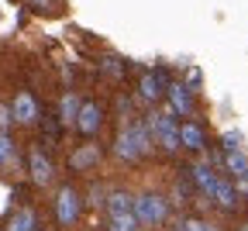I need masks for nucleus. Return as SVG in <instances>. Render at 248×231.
I'll return each instance as SVG.
<instances>
[{
  "label": "nucleus",
  "instance_id": "f257e3e1",
  "mask_svg": "<svg viewBox=\"0 0 248 231\" xmlns=\"http://www.w3.org/2000/svg\"><path fill=\"white\" fill-rule=\"evenodd\" d=\"M135 217H138V224H162L166 221V200L159 193H138L135 197Z\"/></svg>",
  "mask_w": 248,
  "mask_h": 231
},
{
  "label": "nucleus",
  "instance_id": "f03ea898",
  "mask_svg": "<svg viewBox=\"0 0 248 231\" xmlns=\"http://www.w3.org/2000/svg\"><path fill=\"white\" fill-rule=\"evenodd\" d=\"M114 148H117L121 159H138V155H145V152H148V131H145L141 124H131V131H124Z\"/></svg>",
  "mask_w": 248,
  "mask_h": 231
},
{
  "label": "nucleus",
  "instance_id": "7ed1b4c3",
  "mask_svg": "<svg viewBox=\"0 0 248 231\" xmlns=\"http://www.w3.org/2000/svg\"><path fill=\"white\" fill-rule=\"evenodd\" d=\"M152 135L159 138V145L169 148V152L179 148V128L172 124V114H169V111H162V114L155 111V114H152Z\"/></svg>",
  "mask_w": 248,
  "mask_h": 231
},
{
  "label": "nucleus",
  "instance_id": "20e7f679",
  "mask_svg": "<svg viewBox=\"0 0 248 231\" xmlns=\"http://www.w3.org/2000/svg\"><path fill=\"white\" fill-rule=\"evenodd\" d=\"M55 217H59V224H76V217H79V193L73 186H62L59 190V197H55Z\"/></svg>",
  "mask_w": 248,
  "mask_h": 231
},
{
  "label": "nucleus",
  "instance_id": "39448f33",
  "mask_svg": "<svg viewBox=\"0 0 248 231\" xmlns=\"http://www.w3.org/2000/svg\"><path fill=\"white\" fill-rule=\"evenodd\" d=\"M11 111H14V121H21V124L38 121V104H35V97H31V93H17Z\"/></svg>",
  "mask_w": 248,
  "mask_h": 231
},
{
  "label": "nucleus",
  "instance_id": "423d86ee",
  "mask_svg": "<svg viewBox=\"0 0 248 231\" xmlns=\"http://www.w3.org/2000/svg\"><path fill=\"white\" fill-rule=\"evenodd\" d=\"M28 159H31V180H35L38 186H45V183L52 180V162L45 159V152H42V148H31V155H28Z\"/></svg>",
  "mask_w": 248,
  "mask_h": 231
},
{
  "label": "nucleus",
  "instance_id": "0eeeda50",
  "mask_svg": "<svg viewBox=\"0 0 248 231\" xmlns=\"http://www.w3.org/2000/svg\"><path fill=\"white\" fill-rule=\"evenodd\" d=\"M107 211H110V217H117V214H135L131 193H128V190H114V193L107 197Z\"/></svg>",
  "mask_w": 248,
  "mask_h": 231
},
{
  "label": "nucleus",
  "instance_id": "6e6552de",
  "mask_svg": "<svg viewBox=\"0 0 248 231\" xmlns=\"http://www.w3.org/2000/svg\"><path fill=\"white\" fill-rule=\"evenodd\" d=\"M210 197H214L224 211H234V204H238V190H234V183H228V180H217V186H214Z\"/></svg>",
  "mask_w": 248,
  "mask_h": 231
},
{
  "label": "nucleus",
  "instance_id": "1a4fd4ad",
  "mask_svg": "<svg viewBox=\"0 0 248 231\" xmlns=\"http://www.w3.org/2000/svg\"><path fill=\"white\" fill-rule=\"evenodd\" d=\"M79 131H83V135H93V131H97L100 128V107L97 104H83L79 107Z\"/></svg>",
  "mask_w": 248,
  "mask_h": 231
},
{
  "label": "nucleus",
  "instance_id": "9d476101",
  "mask_svg": "<svg viewBox=\"0 0 248 231\" xmlns=\"http://www.w3.org/2000/svg\"><path fill=\"white\" fill-rule=\"evenodd\" d=\"M179 145H186L190 152H200V148L207 145V138H203V131H200L197 124H183V128H179Z\"/></svg>",
  "mask_w": 248,
  "mask_h": 231
},
{
  "label": "nucleus",
  "instance_id": "9b49d317",
  "mask_svg": "<svg viewBox=\"0 0 248 231\" xmlns=\"http://www.w3.org/2000/svg\"><path fill=\"white\" fill-rule=\"evenodd\" d=\"M97 162H100V148H93V145L73 152V169H93Z\"/></svg>",
  "mask_w": 248,
  "mask_h": 231
},
{
  "label": "nucleus",
  "instance_id": "f8f14e48",
  "mask_svg": "<svg viewBox=\"0 0 248 231\" xmlns=\"http://www.w3.org/2000/svg\"><path fill=\"white\" fill-rule=\"evenodd\" d=\"M193 183H197L203 193H214V186H217V176H214V169L207 166V162H197V166H193Z\"/></svg>",
  "mask_w": 248,
  "mask_h": 231
},
{
  "label": "nucleus",
  "instance_id": "ddd939ff",
  "mask_svg": "<svg viewBox=\"0 0 248 231\" xmlns=\"http://www.w3.org/2000/svg\"><path fill=\"white\" fill-rule=\"evenodd\" d=\"M169 100H172V111H176V114H190V107H193V104H190V93H186L183 83H172V86H169Z\"/></svg>",
  "mask_w": 248,
  "mask_h": 231
},
{
  "label": "nucleus",
  "instance_id": "4468645a",
  "mask_svg": "<svg viewBox=\"0 0 248 231\" xmlns=\"http://www.w3.org/2000/svg\"><path fill=\"white\" fill-rule=\"evenodd\" d=\"M7 231H35V214H31L28 207H24V211H17V214L11 217Z\"/></svg>",
  "mask_w": 248,
  "mask_h": 231
},
{
  "label": "nucleus",
  "instance_id": "2eb2a0df",
  "mask_svg": "<svg viewBox=\"0 0 248 231\" xmlns=\"http://www.w3.org/2000/svg\"><path fill=\"white\" fill-rule=\"evenodd\" d=\"M79 100H76V97L73 93H66V97H62V121H66V124H76L79 121Z\"/></svg>",
  "mask_w": 248,
  "mask_h": 231
},
{
  "label": "nucleus",
  "instance_id": "dca6fc26",
  "mask_svg": "<svg viewBox=\"0 0 248 231\" xmlns=\"http://www.w3.org/2000/svg\"><path fill=\"white\" fill-rule=\"evenodd\" d=\"M224 162H228V173H231L234 180L248 173V159H245L241 152H228V159H224Z\"/></svg>",
  "mask_w": 248,
  "mask_h": 231
},
{
  "label": "nucleus",
  "instance_id": "f3484780",
  "mask_svg": "<svg viewBox=\"0 0 248 231\" xmlns=\"http://www.w3.org/2000/svg\"><path fill=\"white\" fill-rule=\"evenodd\" d=\"M135 228H138V217L135 214H117L107 224V231H135Z\"/></svg>",
  "mask_w": 248,
  "mask_h": 231
},
{
  "label": "nucleus",
  "instance_id": "a211bd4d",
  "mask_svg": "<svg viewBox=\"0 0 248 231\" xmlns=\"http://www.w3.org/2000/svg\"><path fill=\"white\" fill-rule=\"evenodd\" d=\"M141 93L148 97V100H159V93H162V83L155 80V76H145V80H141Z\"/></svg>",
  "mask_w": 248,
  "mask_h": 231
},
{
  "label": "nucleus",
  "instance_id": "6ab92c4d",
  "mask_svg": "<svg viewBox=\"0 0 248 231\" xmlns=\"http://www.w3.org/2000/svg\"><path fill=\"white\" fill-rule=\"evenodd\" d=\"M0 162H11V138H7V131H0Z\"/></svg>",
  "mask_w": 248,
  "mask_h": 231
},
{
  "label": "nucleus",
  "instance_id": "aec40b11",
  "mask_svg": "<svg viewBox=\"0 0 248 231\" xmlns=\"http://www.w3.org/2000/svg\"><path fill=\"white\" fill-rule=\"evenodd\" d=\"M179 231H207V224H203L200 217H186V221L179 224Z\"/></svg>",
  "mask_w": 248,
  "mask_h": 231
},
{
  "label": "nucleus",
  "instance_id": "412c9836",
  "mask_svg": "<svg viewBox=\"0 0 248 231\" xmlns=\"http://www.w3.org/2000/svg\"><path fill=\"white\" fill-rule=\"evenodd\" d=\"M234 190H238V197H248V173L234 180Z\"/></svg>",
  "mask_w": 248,
  "mask_h": 231
},
{
  "label": "nucleus",
  "instance_id": "4be33fe9",
  "mask_svg": "<svg viewBox=\"0 0 248 231\" xmlns=\"http://www.w3.org/2000/svg\"><path fill=\"white\" fill-rule=\"evenodd\" d=\"M224 145H228L231 152H238V131H228V135H224Z\"/></svg>",
  "mask_w": 248,
  "mask_h": 231
},
{
  "label": "nucleus",
  "instance_id": "5701e85b",
  "mask_svg": "<svg viewBox=\"0 0 248 231\" xmlns=\"http://www.w3.org/2000/svg\"><path fill=\"white\" fill-rule=\"evenodd\" d=\"M11 117H14V111H11V107H0V128H7V124H11Z\"/></svg>",
  "mask_w": 248,
  "mask_h": 231
},
{
  "label": "nucleus",
  "instance_id": "b1692460",
  "mask_svg": "<svg viewBox=\"0 0 248 231\" xmlns=\"http://www.w3.org/2000/svg\"><path fill=\"white\" fill-rule=\"evenodd\" d=\"M35 4H45V0H35Z\"/></svg>",
  "mask_w": 248,
  "mask_h": 231
}]
</instances>
